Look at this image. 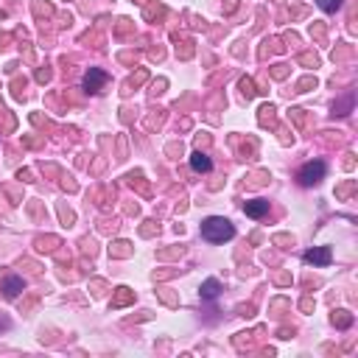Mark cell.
<instances>
[{"instance_id":"ba28073f","label":"cell","mask_w":358,"mask_h":358,"mask_svg":"<svg viewBox=\"0 0 358 358\" xmlns=\"http://www.w3.org/2000/svg\"><path fill=\"white\" fill-rule=\"evenodd\" d=\"M218 291H221L218 280H207V283L202 286V297H204V300H213V297H218Z\"/></svg>"},{"instance_id":"7a4b0ae2","label":"cell","mask_w":358,"mask_h":358,"mask_svg":"<svg viewBox=\"0 0 358 358\" xmlns=\"http://www.w3.org/2000/svg\"><path fill=\"white\" fill-rule=\"evenodd\" d=\"M322 176H325V162H308V165H302V171H300V182L316 185Z\"/></svg>"},{"instance_id":"5b68a950","label":"cell","mask_w":358,"mask_h":358,"mask_svg":"<svg viewBox=\"0 0 358 358\" xmlns=\"http://www.w3.org/2000/svg\"><path fill=\"white\" fill-rule=\"evenodd\" d=\"M263 213H269V202H263V199H255V202H246V216L252 218H260Z\"/></svg>"},{"instance_id":"9c48e42d","label":"cell","mask_w":358,"mask_h":358,"mask_svg":"<svg viewBox=\"0 0 358 358\" xmlns=\"http://www.w3.org/2000/svg\"><path fill=\"white\" fill-rule=\"evenodd\" d=\"M126 302H132V291L129 288H118V297L112 300V308H123Z\"/></svg>"},{"instance_id":"8fae6325","label":"cell","mask_w":358,"mask_h":358,"mask_svg":"<svg viewBox=\"0 0 358 358\" xmlns=\"http://www.w3.org/2000/svg\"><path fill=\"white\" fill-rule=\"evenodd\" d=\"M241 87H244V95H249V98L255 95V90H252V81H246V78H244V81H241Z\"/></svg>"},{"instance_id":"52a82bcc","label":"cell","mask_w":358,"mask_h":358,"mask_svg":"<svg viewBox=\"0 0 358 358\" xmlns=\"http://www.w3.org/2000/svg\"><path fill=\"white\" fill-rule=\"evenodd\" d=\"M190 165H193L196 171H210V157L202 154V151H196V154L190 157Z\"/></svg>"},{"instance_id":"30bf717a","label":"cell","mask_w":358,"mask_h":358,"mask_svg":"<svg viewBox=\"0 0 358 358\" xmlns=\"http://www.w3.org/2000/svg\"><path fill=\"white\" fill-rule=\"evenodd\" d=\"M316 6L322 11H336V8H342V0H316Z\"/></svg>"},{"instance_id":"277c9868","label":"cell","mask_w":358,"mask_h":358,"mask_svg":"<svg viewBox=\"0 0 358 358\" xmlns=\"http://www.w3.org/2000/svg\"><path fill=\"white\" fill-rule=\"evenodd\" d=\"M106 84V73H101V70H90L84 76V87H87V92H101V87Z\"/></svg>"},{"instance_id":"6da1fadb","label":"cell","mask_w":358,"mask_h":358,"mask_svg":"<svg viewBox=\"0 0 358 358\" xmlns=\"http://www.w3.org/2000/svg\"><path fill=\"white\" fill-rule=\"evenodd\" d=\"M202 235L207 241H213V244H224V241H230L235 235V227L221 216H210L202 221Z\"/></svg>"},{"instance_id":"8992f818","label":"cell","mask_w":358,"mask_h":358,"mask_svg":"<svg viewBox=\"0 0 358 358\" xmlns=\"http://www.w3.org/2000/svg\"><path fill=\"white\" fill-rule=\"evenodd\" d=\"M20 291H22V280H20V277H8L6 286H3V294H6V297H17Z\"/></svg>"},{"instance_id":"3957f363","label":"cell","mask_w":358,"mask_h":358,"mask_svg":"<svg viewBox=\"0 0 358 358\" xmlns=\"http://www.w3.org/2000/svg\"><path fill=\"white\" fill-rule=\"evenodd\" d=\"M305 263H314V266H328V263H330V246H319V249L305 252Z\"/></svg>"}]
</instances>
